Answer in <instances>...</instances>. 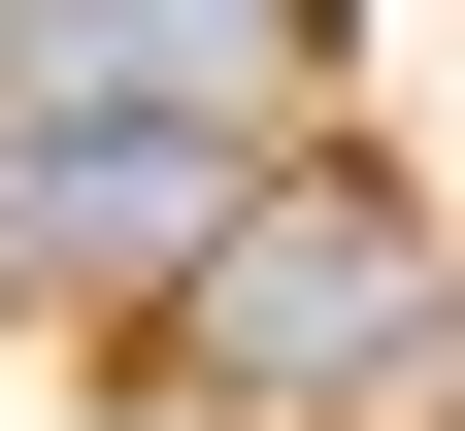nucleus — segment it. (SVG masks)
<instances>
[{
    "mask_svg": "<svg viewBox=\"0 0 465 431\" xmlns=\"http://www.w3.org/2000/svg\"><path fill=\"white\" fill-rule=\"evenodd\" d=\"M166 398H232V431H465V266H432V200L266 166V200L200 232V299H166Z\"/></svg>",
    "mask_w": 465,
    "mask_h": 431,
    "instance_id": "obj_1",
    "label": "nucleus"
},
{
    "mask_svg": "<svg viewBox=\"0 0 465 431\" xmlns=\"http://www.w3.org/2000/svg\"><path fill=\"white\" fill-rule=\"evenodd\" d=\"M0 100H67V133H200V166H266V133H300V0H0Z\"/></svg>",
    "mask_w": 465,
    "mask_h": 431,
    "instance_id": "obj_2",
    "label": "nucleus"
}]
</instances>
